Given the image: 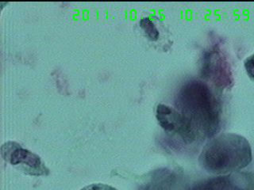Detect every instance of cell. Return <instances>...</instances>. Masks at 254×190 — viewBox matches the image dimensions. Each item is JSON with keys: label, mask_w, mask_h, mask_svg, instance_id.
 I'll return each instance as SVG.
<instances>
[{"label": "cell", "mask_w": 254, "mask_h": 190, "mask_svg": "<svg viewBox=\"0 0 254 190\" xmlns=\"http://www.w3.org/2000/svg\"><path fill=\"white\" fill-rule=\"evenodd\" d=\"M177 110L185 117L196 139L213 138L221 128L222 101L204 82L189 80L176 98Z\"/></svg>", "instance_id": "obj_1"}, {"label": "cell", "mask_w": 254, "mask_h": 190, "mask_svg": "<svg viewBox=\"0 0 254 190\" xmlns=\"http://www.w3.org/2000/svg\"><path fill=\"white\" fill-rule=\"evenodd\" d=\"M252 160L250 142L235 133H223L210 139L198 156L202 168L218 176L239 172Z\"/></svg>", "instance_id": "obj_2"}, {"label": "cell", "mask_w": 254, "mask_h": 190, "mask_svg": "<svg viewBox=\"0 0 254 190\" xmlns=\"http://www.w3.org/2000/svg\"><path fill=\"white\" fill-rule=\"evenodd\" d=\"M1 154L4 160L31 176H46L50 170L38 154L24 148L19 143L8 141L2 144Z\"/></svg>", "instance_id": "obj_3"}, {"label": "cell", "mask_w": 254, "mask_h": 190, "mask_svg": "<svg viewBox=\"0 0 254 190\" xmlns=\"http://www.w3.org/2000/svg\"><path fill=\"white\" fill-rule=\"evenodd\" d=\"M159 125L165 132L176 133L186 143H191L197 139L185 117L177 109L165 104H159L156 109Z\"/></svg>", "instance_id": "obj_4"}, {"label": "cell", "mask_w": 254, "mask_h": 190, "mask_svg": "<svg viewBox=\"0 0 254 190\" xmlns=\"http://www.w3.org/2000/svg\"><path fill=\"white\" fill-rule=\"evenodd\" d=\"M202 73L218 87H226L230 83L226 63L218 51H208L205 54Z\"/></svg>", "instance_id": "obj_5"}, {"label": "cell", "mask_w": 254, "mask_h": 190, "mask_svg": "<svg viewBox=\"0 0 254 190\" xmlns=\"http://www.w3.org/2000/svg\"><path fill=\"white\" fill-rule=\"evenodd\" d=\"M177 181L173 170L161 168L149 173L141 186V190H171Z\"/></svg>", "instance_id": "obj_6"}, {"label": "cell", "mask_w": 254, "mask_h": 190, "mask_svg": "<svg viewBox=\"0 0 254 190\" xmlns=\"http://www.w3.org/2000/svg\"><path fill=\"white\" fill-rule=\"evenodd\" d=\"M140 27L142 29L147 38L152 42H156L160 38V33L157 30V26H155L154 22L149 18H142L139 22Z\"/></svg>", "instance_id": "obj_7"}, {"label": "cell", "mask_w": 254, "mask_h": 190, "mask_svg": "<svg viewBox=\"0 0 254 190\" xmlns=\"http://www.w3.org/2000/svg\"><path fill=\"white\" fill-rule=\"evenodd\" d=\"M244 67L249 77L254 81V53L245 60Z\"/></svg>", "instance_id": "obj_8"}, {"label": "cell", "mask_w": 254, "mask_h": 190, "mask_svg": "<svg viewBox=\"0 0 254 190\" xmlns=\"http://www.w3.org/2000/svg\"><path fill=\"white\" fill-rule=\"evenodd\" d=\"M80 190H118L112 186L108 185L102 184V183H95V184L89 185L85 186Z\"/></svg>", "instance_id": "obj_9"}]
</instances>
